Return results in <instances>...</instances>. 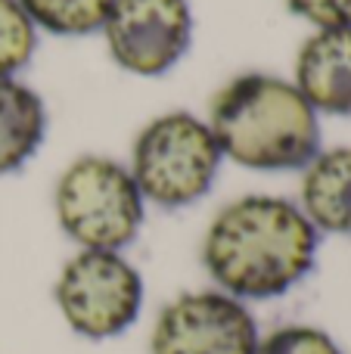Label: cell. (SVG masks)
I'll list each match as a JSON object with an SVG mask.
<instances>
[{"label":"cell","instance_id":"3","mask_svg":"<svg viewBox=\"0 0 351 354\" xmlns=\"http://www.w3.org/2000/svg\"><path fill=\"white\" fill-rule=\"evenodd\" d=\"M124 165L146 205L178 212L211 193L224 156L202 115L168 109L153 115L134 134Z\"/></svg>","mask_w":351,"mask_h":354},{"label":"cell","instance_id":"7","mask_svg":"<svg viewBox=\"0 0 351 354\" xmlns=\"http://www.w3.org/2000/svg\"><path fill=\"white\" fill-rule=\"evenodd\" d=\"M99 35L122 72L162 78L193 44V6L190 0H112Z\"/></svg>","mask_w":351,"mask_h":354},{"label":"cell","instance_id":"9","mask_svg":"<svg viewBox=\"0 0 351 354\" xmlns=\"http://www.w3.org/2000/svg\"><path fill=\"white\" fill-rule=\"evenodd\" d=\"M298 205L321 236L351 239V143L321 147L298 171Z\"/></svg>","mask_w":351,"mask_h":354},{"label":"cell","instance_id":"10","mask_svg":"<svg viewBox=\"0 0 351 354\" xmlns=\"http://www.w3.org/2000/svg\"><path fill=\"white\" fill-rule=\"evenodd\" d=\"M50 112L44 97L19 78H0V177L19 174L47 140Z\"/></svg>","mask_w":351,"mask_h":354},{"label":"cell","instance_id":"4","mask_svg":"<svg viewBox=\"0 0 351 354\" xmlns=\"http://www.w3.org/2000/svg\"><path fill=\"white\" fill-rule=\"evenodd\" d=\"M146 199L115 156H75L53 183V218L75 249L124 252L143 230Z\"/></svg>","mask_w":351,"mask_h":354},{"label":"cell","instance_id":"12","mask_svg":"<svg viewBox=\"0 0 351 354\" xmlns=\"http://www.w3.org/2000/svg\"><path fill=\"white\" fill-rule=\"evenodd\" d=\"M41 31L19 0H0V78H19L37 53Z\"/></svg>","mask_w":351,"mask_h":354},{"label":"cell","instance_id":"14","mask_svg":"<svg viewBox=\"0 0 351 354\" xmlns=\"http://www.w3.org/2000/svg\"><path fill=\"white\" fill-rule=\"evenodd\" d=\"M286 10L311 28H345L351 25V0H283Z\"/></svg>","mask_w":351,"mask_h":354},{"label":"cell","instance_id":"13","mask_svg":"<svg viewBox=\"0 0 351 354\" xmlns=\"http://www.w3.org/2000/svg\"><path fill=\"white\" fill-rule=\"evenodd\" d=\"M255 354H345L330 330L317 324H280L261 333Z\"/></svg>","mask_w":351,"mask_h":354},{"label":"cell","instance_id":"11","mask_svg":"<svg viewBox=\"0 0 351 354\" xmlns=\"http://www.w3.org/2000/svg\"><path fill=\"white\" fill-rule=\"evenodd\" d=\"M37 31L53 37L99 35L112 0H19Z\"/></svg>","mask_w":351,"mask_h":354},{"label":"cell","instance_id":"5","mask_svg":"<svg viewBox=\"0 0 351 354\" xmlns=\"http://www.w3.org/2000/svg\"><path fill=\"white\" fill-rule=\"evenodd\" d=\"M146 301L143 274L124 252L75 249L53 280L62 324L87 342L118 339L140 320Z\"/></svg>","mask_w":351,"mask_h":354},{"label":"cell","instance_id":"6","mask_svg":"<svg viewBox=\"0 0 351 354\" xmlns=\"http://www.w3.org/2000/svg\"><path fill=\"white\" fill-rule=\"evenodd\" d=\"M261 326L252 305L215 286L187 289L159 308L149 354H255Z\"/></svg>","mask_w":351,"mask_h":354},{"label":"cell","instance_id":"1","mask_svg":"<svg viewBox=\"0 0 351 354\" xmlns=\"http://www.w3.org/2000/svg\"><path fill=\"white\" fill-rule=\"evenodd\" d=\"M321 239L296 199L243 193L211 214L199 261L215 289L255 305L302 286L317 264Z\"/></svg>","mask_w":351,"mask_h":354},{"label":"cell","instance_id":"2","mask_svg":"<svg viewBox=\"0 0 351 354\" xmlns=\"http://www.w3.org/2000/svg\"><path fill=\"white\" fill-rule=\"evenodd\" d=\"M211 134L224 162L258 174L302 171L323 147L321 115L292 78L274 72H240L209 103Z\"/></svg>","mask_w":351,"mask_h":354},{"label":"cell","instance_id":"8","mask_svg":"<svg viewBox=\"0 0 351 354\" xmlns=\"http://www.w3.org/2000/svg\"><path fill=\"white\" fill-rule=\"evenodd\" d=\"M292 84L321 118H351V25L311 28L296 50Z\"/></svg>","mask_w":351,"mask_h":354}]
</instances>
